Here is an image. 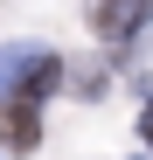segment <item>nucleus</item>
Masks as SVG:
<instances>
[{
    "instance_id": "nucleus-1",
    "label": "nucleus",
    "mask_w": 153,
    "mask_h": 160,
    "mask_svg": "<svg viewBox=\"0 0 153 160\" xmlns=\"http://www.w3.org/2000/svg\"><path fill=\"white\" fill-rule=\"evenodd\" d=\"M56 84H63V63L49 56V49H35V42H14V49H0V104H14V98L42 104Z\"/></svg>"
},
{
    "instance_id": "nucleus-2",
    "label": "nucleus",
    "mask_w": 153,
    "mask_h": 160,
    "mask_svg": "<svg viewBox=\"0 0 153 160\" xmlns=\"http://www.w3.org/2000/svg\"><path fill=\"white\" fill-rule=\"evenodd\" d=\"M84 21H91V35H105V42H132L153 21V0H84Z\"/></svg>"
},
{
    "instance_id": "nucleus-4",
    "label": "nucleus",
    "mask_w": 153,
    "mask_h": 160,
    "mask_svg": "<svg viewBox=\"0 0 153 160\" xmlns=\"http://www.w3.org/2000/svg\"><path fill=\"white\" fill-rule=\"evenodd\" d=\"M139 139H153V98H146V112H139Z\"/></svg>"
},
{
    "instance_id": "nucleus-3",
    "label": "nucleus",
    "mask_w": 153,
    "mask_h": 160,
    "mask_svg": "<svg viewBox=\"0 0 153 160\" xmlns=\"http://www.w3.org/2000/svg\"><path fill=\"white\" fill-rule=\"evenodd\" d=\"M35 139H42V118H35V104H28V98L0 104V146H7V153H35Z\"/></svg>"
}]
</instances>
